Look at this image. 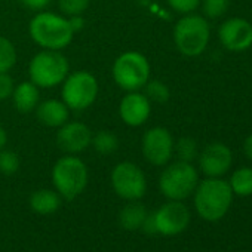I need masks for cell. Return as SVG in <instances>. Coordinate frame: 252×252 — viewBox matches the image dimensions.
Masks as SVG:
<instances>
[{
	"mask_svg": "<svg viewBox=\"0 0 252 252\" xmlns=\"http://www.w3.org/2000/svg\"><path fill=\"white\" fill-rule=\"evenodd\" d=\"M211 37L209 24L205 17L187 14L174 27V42L177 49L186 57H199L208 48Z\"/></svg>",
	"mask_w": 252,
	"mask_h": 252,
	"instance_id": "cell-6",
	"label": "cell"
},
{
	"mask_svg": "<svg viewBox=\"0 0 252 252\" xmlns=\"http://www.w3.org/2000/svg\"><path fill=\"white\" fill-rule=\"evenodd\" d=\"M243 152L246 155V158L252 162V134L245 140V144H243Z\"/></svg>",
	"mask_w": 252,
	"mask_h": 252,
	"instance_id": "cell-32",
	"label": "cell"
},
{
	"mask_svg": "<svg viewBox=\"0 0 252 252\" xmlns=\"http://www.w3.org/2000/svg\"><path fill=\"white\" fill-rule=\"evenodd\" d=\"M147 215V208L140 200H131L119 212V222L125 230L135 231L143 227Z\"/></svg>",
	"mask_w": 252,
	"mask_h": 252,
	"instance_id": "cell-18",
	"label": "cell"
},
{
	"mask_svg": "<svg viewBox=\"0 0 252 252\" xmlns=\"http://www.w3.org/2000/svg\"><path fill=\"white\" fill-rule=\"evenodd\" d=\"M29 33L36 45L51 51H61L67 48L76 34L67 17L45 11L32 18L29 24Z\"/></svg>",
	"mask_w": 252,
	"mask_h": 252,
	"instance_id": "cell-1",
	"label": "cell"
},
{
	"mask_svg": "<svg viewBox=\"0 0 252 252\" xmlns=\"http://www.w3.org/2000/svg\"><path fill=\"white\" fill-rule=\"evenodd\" d=\"M114 193L125 200H140L147 191V180L143 169L132 162H120L111 171Z\"/></svg>",
	"mask_w": 252,
	"mask_h": 252,
	"instance_id": "cell-9",
	"label": "cell"
},
{
	"mask_svg": "<svg viewBox=\"0 0 252 252\" xmlns=\"http://www.w3.org/2000/svg\"><path fill=\"white\" fill-rule=\"evenodd\" d=\"M174 153L177 155L178 160L191 163L199 156L197 143L190 137H183L174 144Z\"/></svg>",
	"mask_w": 252,
	"mask_h": 252,
	"instance_id": "cell-24",
	"label": "cell"
},
{
	"mask_svg": "<svg viewBox=\"0 0 252 252\" xmlns=\"http://www.w3.org/2000/svg\"><path fill=\"white\" fill-rule=\"evenodd\" d=\"M174 138L163 126L150 128L141 141V152L146 160L153 166H165L174 155Z\"/></svg>",
	"mask_w": 252,
	"mask_h": 252,
	"instance_id": "cell-10",
	"label": "cell"
},
{
	"mask_svg": "<svg viewBox=\"0 0 252 252\" xmlns=\"http://www.w3.org/2000/svg\"><path fill=\"white\" fill-rule=\"evenodd\" d=\"M8 144V134L5 131V128L0 125V150H3Z\"/></svg>",
	"mask_w": 252,
	"mask_h": 252,
	"instance_id": "cell-33",
	"label": "cell"
},
{
	"mask_svg": "<svg viewBox=\"0 0 252 252\" xmlns=\"http://www.w3.org/2000/svg\"><path fill=\"white\" fill-rule=\"evenodd\" d=\"M37 120L48 128H60L70 120V108L63 99H46L36 107Z\"/></svg>",
	"mask_w": 252,
	"mask_h": 252,
	"instance_id": "cell-16",
	"label": "cell"
},
{
	"mask_svg": "<svg viewBox=\"0 0 252 252\" xmlns=\"http://www.w3.org/2000/svg\"><path fill=\"white\" fill-rule=\"evenodd\" d=\"M203 15L209 20L222 17L230 6V0H200Z\"/></svg>",
	"mask_w": 252,
	"mask_h": 252,
	"instance_id": "cell-25",
	"label": "cell"
},
{
	"mask_svg": "<svg viewBox=\"0 0 252 252\" xmlns=\"http://www.w3.org/2000/svg\"><path fill=\"white\" fill-rule=\"evenodd\" d=\"M51 0H21V3L33 11H42L48 6Z\"/></svg>",
	"mask_w": 252,
	"mask_h": 252,
	"instance_id": "cell-30",
	"label": "cell"
},
{
	"mask_svg": "<svg viewBox=\"0 0 252 252\" xmlns=\"http://www.w3.org/2000/svg\"><path fill=\"white\" fill-rule=\"evenodd\" d=\"M89 5L91 0H58V8L67 18L83 15Z\"/></svg>",
	"mask_w": 252,
	"mask_h": 252,
	"instance_id": "cell-26",
	"label": "cell"
},
{
	"mask_svg": "<svg viewBox=\"0 0 252 252\" xmlns=\"http://www.w3.org/2000/svg\"><path fill=\"white\" fill-rule=\"evenodd\" d=\"M221 45L231 52H243L252 46V24L243 18H230L218 30Z\"/></svg>",
	"mask_w": 252,
	"mask_h": 252,
	"instance_id": "cell-13",
	"label": "cell"
},
{
	"mask_svg": "<svg viewBox=\"0 0 252 252\" xmlns=\"http://www.w3.org/2000/svg\"><path fill=\"white\" fill-rule=\"evenodd\" d=\"M92 131L82 122H67L58 128L57 146L67 155H77L91 147Z\"/></svg>",
	"mask_w": 252,
	"mask_h": 252,
	"instance_id": "cell-14",
	"label": "cell"
},
{
	"mask_svg": "<svg viewBox=\"0 0 252 252\" xmlns=\"http://www.w3.org/2000/svg\"><path fill=\"white\" fill-rule=\"evenodd\" d=\"M68 21H70V26H71V29H73V32H74V33L80 32V30L83 29V26H85V20H83V17H82V15L70 17V18H68Z\"/></svg>",
	"mask_w": 252,
	"mask_h": 252,
	"instance_id": "cell-31",
	"label": "cell"
},
{
	"mask_svg": "<svg viewBox=\"0 0 252 252\" xmlns=\"http://www.w3.org/2000/svg\"><path fill=\"white\" fill-rule=\"evenodd\" d=\"M150 63L141 52L128 51L120 54L111 68L114 83L125 92L141 91L150 80Z\"/></svg>",
	"mask_w": 252,
	"mask_h": 252,
	"instance_id": "cell-5",
	"label": "cell"
},
{
	"mask_svg": "<svg viewBox=\"0 0 252 252\" xmlns=\"http://www.w3.org/2000/svg\"><path fill=\"white\" fill-rule=\"evenodd\" d=\"M21 160L12 150H0V172L5 175H14L18 172Z\"/></svg>",
	"mask_w": 252,
	"mask_h": 252,
	"instance_id": "cell-27",
	"label": "cell"
},
{
	"mask_svg": "<svg viewBox=\"0 0 252 252\" xmlns=\"http://www.w3.org/2000/svg\"><path fill=\"white\" fill-rule=\"evenodd\" d=\"M143 89H144V95L149 98L150 102L165 104L171 96L169 88L162 80H149Z\"/></svg>",
	"mask_w": 252,
	"mask_h": 252,
	"instance_id": "cell-23",
	"label": "cell"
},
{
	"mask_svg": "<svg viewBox=\"0 0 252 252\" xmlns=\"http://www.w3.org/2000/svg\"><path fill=\"white\" fill-rule=\"evenodd\" d=\"M231 191L237 196L252 194V168H239L230 178Z\"/></svg>",
	"mask_w": 252,
	"mask_h": 252,
	"instance_id": "cell-21",
	"label": "cell"
},
{
	"mask_svg": "<svg viewBox=\"0 0 252 252\" xmlns=\"http://www.w3.org/2000/svg\"><path fill=\"white\" fill-rule=\"evenodd\" d=\"M199 184V174L189 162H174L168 165L159 178V189L169 200H184L191 196Z\"/></svg>",
	"mask_w": 252,
	"mask_h": 252,
	"instance_id": "cell-7",
	"label": "cell"
},
{
	"mask_svg": "<svg viewBox=\"0 0 252 252\" xmlns=\"http://www.w3.org/2000/svg\"><path fill=\"white\" fill-rule=\"evenodd\" d=\"M158 234L177 236L183 233L190 222V211L181 200H169L153 212Z\"/></svg>",
	"mask_w": 252,
	"mask_h": 252,
	"instance_id": "cell-11",
	"label": "cell"
},
{
	"mask_svg": "<svg viewBox=\"0 0 252 252\" xmlns=\"http://www.w3.org/2000/svg\"><path fill=\"white\" fill-rule=\"evenodd\" d=\"M231 163V150L224 143H211L199 153V168L208 178H221Z\"/></svg>",
	"mask_w": 252,
	"mask_h": 252,
	"instance_id": "cell-12",
	"label": "cell"
},
{
	"mask_svg": "<svg viewBox=\"0 0 252 252\" xmlns=\"http://www.w3.org/2000/svg\"><path fill=\"white\" fill-rule=\"evenodd\" d=\"M88 166L74 155L60 158L52 168V183L55 190L65 200H73L82 194L88 186Z\"/></svg>",
	"mask_w": 252,
	"mask_h": 252,
	"instance_id": "cell-4",
	"label": "cell"
},
{
	"mask_svg": "<svg viewBox=\"0 0 252 252\" xmlns=\"http://www.w3.org/2000/svg\"><path fill=\"white\" fill-rule=\"evenodd\" d=\"M98 80L96 77L85 70L68 73L63 82L61 96L70 111H83L89 108L98 96Z\"/></svg>",
	"mask_w": 252,
	"mask_h": 252,
	"instance_id": "cell-8",
	"label": "cell"
},
{
	"mask_svg": "<svg viewBox=\"0 0 252 252\" xmlns=\"http://www.w3.org/2000/svg\"><path fill=\"white\" fill-rule=\"evenodd\" d=\"M152 113V102L149 98L141 94L140 91L126 92L119 104V116L125 125L131 128H138L143 126Z\"/></svg>",
	"mask_w": 252,
	"mask_h": 252,
	"instance_id": "cell-15",
	"label": "cell"
},
{
	"mask_svg": "<svg viewBox=\"0 0 252 252\" xmlns=\"http://www.w3.org/2000/svg\"><path fill=\"white\" fill-rule=\"evenodd\" d=\"M17 64V49L14 43L0 36V73H9Z\"/></svg>",
	"mask_w": 252,
	"mask_h": 252,
	"instance_id": "cell-22",
	"label": "cell"
},
{
	"mask_svg": "<svg viewBox=\"0 0 252 252\" xmlns=\"http://www.w3.org/2000/svg\"><path fill=\"white\" fill-rule=\"evenodd\" d=\"M61 205V196L55 190L42 189L32 194L30 197V206L36 214L40 215H51L58 211Z\"/></svg>",
	"mask_w": 252,
	"mask_h": 252,
	"instance_id": "cell-19",
	"label": "cell"
},
{
	"mask_svg": "<svg viewBox=\"0 0 252 252\" xmlns=\"http://www.w3.org/2000/svg\"><path fill=\"white\" fill-rule=\"evenodd\" d=\"M15 82L9 73H0V101H6L12 96Z\"/></svg>",
	"mask_w": 252,
	"mask_h": 252,
	"instance_id": "cell-29",
	"label": "cell"
},
{
	"mask_svg": "<svg viewBox=\"0 0 252 252\" xmlns=\"http://www.w3.org/2000/svg\"><path fill=\"white\" fill-rule=\"evenodd\" d=\"M91 147H94V150L99 155H113L119 149V138L114 132L102 129L96 134H92Z\"/></svg>",
	"mask_w": 252,
	"mask_h": 252,
	"instance_id": "cell-20",
	"label": "cell"
},
{
	"mask_svg": "<svg viewBox=\"0 0 252 252\" xmlns=\"http://www.w3.org/2000/svg\"><path fill=\"white\" fill-rule=\"evenodd\" d=\"M233 200L230 184L221 178H206L194 190V208L206 221L221 220Z\"/></svg>",
	"mask_w": 252,
	"mask_h": 252,
	"instance_id": "cell-2",
	"label": "cell"
},
{
	"mask_svg": "<svg viewBox=\"0 0 252 252\" xmlns=\"http://www.w3.org/2000/svg\"><path fill=\"white\" fill-rule=\"evenodd\" d=\"M70 73V63L61 51L43 49L37 52L30 64V80L39 89H49L61 85Z\"/></svg>",
	"mask_w": 252,
	"mask_h": 252,
	"instance_id": "cell-3",
	"label": "cell"
},
{
	"mask_svg": "<svg viewBox=\"0 0 252 252\" xmlns=\"http://www.w3.org/2000/svg\"><path fill=\"white\" fill-rule=\"evenodd\" d=\"M168 5L178 14L187 15L200 6V0H166Z\"/></svg>",
	"mask_w": 252,
	"mask_h": 252,
	"instance_id": "cell-28",
	"label": "cell"
},
{
	"mask_svg": "<svg viewBox=\"0 0 252 252\" xmlns=\"http://www.w3.org/2000/svg\"><path fill=\"white\" fill-rule=\"evenodd\" d=\"M12 101L15 108L20 113H32L36 110V107L40 102V91L39 88L32 82H21L20 85H15L14 94H12Z\"/></svg>",
	"mask_w": 252,
	"mask_h": 252,
	"instance_id": "cell-17",
	"label": "cell"
}]
</instances>
